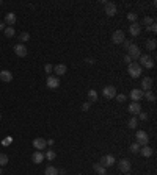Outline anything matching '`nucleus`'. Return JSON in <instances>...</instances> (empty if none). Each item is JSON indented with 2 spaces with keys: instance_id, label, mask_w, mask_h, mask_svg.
<instances>
[{
  "instance_id": "1",
  "label": "nucleus",
  "mask_w": 157,
  "mask_h": 175,
  "mask_svg": "<svg viewBox=\"0 0 157 175\" xmlns=\"http://www.w3.org/2000/svg\"><path fill=\"white\" fill-rule=\"evenodd\" d=\"M127 72H129V75H130L132 78H138V77L141 75V66H140L138 63L132 61L130 64H127Z\"/></svg>"
},
{
  "instance_id": "2",
  "label": "nucleus",
  "mask_w": 157,
  "mask_h": 175,
  "mask_svg": "<svg viewBox=\"0 0 157 175\" xmlns=\"http://www.w3.org/2000/svg\"><path fill=\"white\" fill-rule=\"evenodd\" d=\"M135 139H137V144H138V145H148V142H149V136H148V133L143 131V130H138V131L135 133Z\"/></svg>"
},
{
  "instance_id": "3",
  "label": "nucleus",
  "mask_w": 157,
  "mask_h": 175,
  "mask_svg": "<svg viewBox=\"0 0 157 175\" xmlns=\"http://www.w3.org/2000/svg\"><path fill=\"white\" fill-rule=\"evenodd\" d=\"M138 64L140 66H143V67H146V69H152L154 67V61H152V58L149 56V55H141L140 58H138Z\"/></svg>"
},
{
  "instance_id": "4",
  "label": "nucleus",
  "mask_w": 157,
  "mask_h": 175,
  "mask_svg": "<svg viewBox=\"0 0 157 175\" xmlns=\"http://www.w3.org/2000/svg\"><path fill=\"white\" fill-rule=\"evenodd\" d=\"M127 50H129V53H127V55L132 58V61H133V60H138V58L141 56V50H140V47H138V46H135V44H132Z\"/></svg>"
},
{
  "instance_id": "5",
  "label": "nucleus",
  "mask_w": 157,
  "mask_h": 175,
  "mask_svg": "<svg viewBox=\"0 0 157 175\" xmlns=\"http://www.w3.org/2000/svg\"><path fill=\"white\" fill-rule=\"evenodd\" d=\"M124 32L123 30H115L113 32V35H112V41H113V44H123L124 42Z\"/></svg>"
},
{
  "instance_id": "6",
  "label": "nucleus",
  "mask_w": 157,
  "mask_h": 175,
  "mask_svg": "<svg viewBox=\"0 0 157 175\" xmlns=\"http://www.w3.org/2000/svg\"><path fill=\"white\" fill-rule=\"evenodd\" d=\"M46 85H47L49 89H57V88L60 86V80H58V77H55V75H49L47 80H46Z\"/></svg>"
},
{
  "instance_id": "7",
  "label": "nucleus",
  "mask_w": 157,
  "mask_h": 175,
  "mask_svg": "<svg viewBox=\"0 0 157 175\" xmlns=\"http://www.w3.org/2000/svg\"><path fill=\"white\" fill-rule=\"evenodd\" d=\"M102 94H104L105 99H113V97H116V88L115 86H105L102 89Z\"/></svg>"
},
{
  "instance_id": "8",
  "label": "nucleus",
  "mask_w": 157,
  "mask_h": 175,
  "mask_svg": "<svg viewBox=\"0 0 157 175\" xmlns=\"http://www.w3.org/2000/svg\"><path fill=\"white\" fill-rule=\"evenodd\" d=\"M33 147L36 150H44L47 147V141L44 138H36V139H33Z\"/></svg>"
},
{
  "instance_id": "9",
  "label": "nucleus",
  "mask_w": 157,
  "mask_h": 175,
  "mask_svg": "<svg viewBox=\"0 0 157 175\" xmlns=\"http://www.w3.org/2000/svg\"><path fill=\"white\" fill-rule=\"evenodd\" d=\"M104 167H110V166H113L115 164V156L113 155H105V156H102L101 158V161H99Z\"/></svg>"
},
{
  "instance_id": "10",
  "label": "nucleus",
  "mask_w": 157,
  "mask_h": 175,
  "mask_svg": "<svg viewBox=\"0 0 157 175\" xmlns=\"http://www.w3.org/2000/svg\"><path fill=\"white\" fill-rule=\"evenodd\" d=\"M14 53L18 55V56H21V58H24V56H27V47L24 46V44H16L14 46Z\"/></svg>"
},
{
  "instance_id": "11",
  "label": "nucleus",
  "mask_w": 157,
  "mask_h": 175,
  "mask_svg": "<svg viewBox=\"0 0 157 175\" xmlns=\"http://www.w3.org/2000/svg\"><path fill=\"white\" fill-rule=\"evenodd\" d=\"M130 161L129 159H121L119 163H118V169L121 170V172H124V173H129V170H130Z\"/></svg>"
},
{
  "instance_id": "12",
  "label": "nucleus",
  "mask_w": 157,
  "mask_h": 175,
  "mask_svg": "<svg viewBox=\"0 0 157 175\" xmlns=\"http://www.w3.org/2000/svg\"><path fill=\"white\" fill-rule=\"evenodd\" d=\"M105 5V14L107 16H115L116 14V5L112 3V2H104Z\"/></svg>"
},
{
  "instance_id": "13",
  "label": "nucleus",
  "mask_w": 157,
  "mask_h": 175,
  "mask_svg": "<svg viewBox=\"0 0 157 175\" xmlns=\"http://www.w3.org/2000/svg\"><path fill=\"white\" fill-rule=\"evenodd\" d=\"M129 33H130V36H138V35L141 33V25L137 24V22L130 24V25H129Z\"/></svg>"
},
{
  "instance_id": "14",
  "label": "nucleus",
  "mask_w": 157,
  "mask_h": 175,
  "mask_svg": "<svg viewBox=\"0 0 157 175\" xmlns=\"http://www.w3.org/2000/svg\"><path fill=\"white\" fill-rule=\"evenodd\" d=\"M129 113L130 114H133V116H138V113H141V105L138 103V102H132L130 105H129Z\"/></svg>"
},
{
  "instance_id": "15",
  "label": "nucleus",
  "mask_w": 157,
  "mask_h": 175,
  "mask_svg": "<svg viewBox=\"0 0 157 175\" xmlns=\"http://www.w3.org/2000/svg\"><path fill=\"white\" fill-rule=\"evenodd\" d=\"M151 88H152V78L151 77H144L143 80H141V91H151Z\"/></svg>"
},
{
  "instance_id": "16",
  "label": "nucleus",
  "mask_w": 157,
  "mask_h": 175,
  "mask_svg": "<svg viewBox=\"0 0 157 175\" xmlns=\"http://www.w3.org/2000/svg\"><path fill=\"white\" fill-rule=\"evenodd\" d=\"M32 159H33L35 164H41V163L44 161V153H43L41 150H36V152L32 155Z\"/></svg>"
},
{
  "instance_id": "17",
  "label": "nucleus",
  "mask_w": 157,
  "mask_h": 175,
  "mask_svg": "<svg viewBox=\"0 0 157 175\" xmlns=\"http://www.w3.org/2000/svg\"><path fill=\"white\" fill-rule=\"evenodd\" d=\"M130 99H132L133 102L141 100V99H143V91H141V89H132V91H130Z\"/></svg>"
},
{
  "instance_id": "18",
  "label": "nucleus",
  "mask_w": 157,
  "mask_h": 175,
  "mask_svg": "<svg viewBox=\"0 0 157 175\" xmlns=\"http://www.w3.org/2000/svg\"><path fill=\"white\" fill-rule=\"evenodd\" d=\"M66 70H68V67H66V64H57L55 67H54V72H55V77L57 75H65L66 74Z\"/></svg>"
},
{
  "instance_id": "19",
  "label": "nucleus",
  "mask_w": 157,
  "mask_h": 175,
  "mask_svg": "<svg viewBox=\"0 0 157 175\" xmlns=\"http://www.w3.org/2000/svg\"><path fill=\"white\" fill-rule=\"evenodd\" d=\"M0 80L8 83V81L13 80V74H11L10 70H0Z\"/></svg>"
},
{
  "instance_id": "20",
  "label": "nucleus",
  "mask_w": 157,
  "mask_h": 175,
  "mask_svg": "<svg viewBox=\"0 0 157 175\" xmlns=\"http://www.w3.org/2000/svg\"><path fill=\"white\" fill-rule=\"evenodd\" d=\"M16 14L14 13H7L5 14V25H13V24H16Z\"/></svg>"
},
{
  "instance_id": "21",
  "label": "nucleus",
  "mask_w": 157,
  "mask_h": 175,
  "mask_svg": "<svg viewBox=\"0 0 157 175\" xmlns=\"http://www.w3.org/2000/svg\"><path fill=\"white\" fill-rule=\"evenodd\" d=\"M138 153H140V155H143L144 158H148V156H151V155L154 153V150H152L149 145H143V147L140 148V152H138Z\"/></svg>"
},
{
  "instance_id": "22",
  "label": "nucleus",
  "mask_w": 157,
  "mask_h": 175,
  "mask_svg": "<svg viewBox=\"0 0 157 175\" xmlns=\"http://www.w3.org/2000/svg\"><path fill=\"white\" fill-rule=\"evenodd\" d=\"M93 169H94V170H96L99 175H107V167H104L101 163H94Z\"/></svg>"
},
{
  "instance_id": "23",
  "label": "nucleus",
  "mask_w": 157,
  "mask_h": 175,
  "mask_svg": "<svg viewBox=\"0 0 157 175\" xmlns=\"http://www.w3.org/2000/svg\"><path fill=\"white\" fill-rule=\"evenodd\" d=\"M44 173L46 175H58V169L54 167V166H47L46 170H44Z\"/></svg>"
},
{
  "instance_id": "24",
  "label": "nucleus",
  "mask_w": 157,
  "mask_h": 175,
  "mask_svg": "<svg viewBox=\"0 0 157 175\" xmlns=\"http://www.w3.org/2000/svg\"><path fill=\"white\" fill-rule=\"evenodd\" d=\"M88 100H90V103L91 102H97V92L94 89H90L88 91Z\"/></svg>"
},
{
  "instance_id": "25",
  "label": "nucleus",
  "mask_w": 157,
  "mask_h": 175,
  "mask_svg": "<svg viewBox=\"0 0 157 175\" xmlns=\"http://www.w3.org/2000/svg\"><path fill=\"white\" fill-rule=\"evenodd\" d=\"M143 97H144L148 102H155V94H154V92H151V91L143 92Z\"/></svg>"
},
{
  "instance_id": "26",
  "label": "nucleus",
  "mask_w": 157,
  "mask_h": 175,
  "mask_svg": "<svg viewBox=\"0 0 157 175\" xmlns=\"http://www.w3.org/2000/svg\"><path fill=\"white\" fill-rule=\"evenodd\" d=\"M44 158H47L49 161H54V159L57 158V153H55V150H47V152L44 153Z\"/></svg>"
},
{
  "instance_id": "27",
  "label": "nucleus",
  "mask_w": 157,
  "mask_h": 175,
  "mask_svg": "<svg viewBox=\"0 0 157 175\" xmlns=\"http://www.w3.org/2000/svg\"><path fill=\"white\" fill-rule=\"evenodd\" d=\"M155 47H157L155 39H149V41H146V49H148V50H155Z\"/></svg>"
},
{
  "instance_id": "28",
  "label": "nucleus",
  "mask_w": 157,
  "mask_h": 175,
  "mask_svg": "<svg viewBox=\"0 0 157 175\" xmlns=\"http://www.w3.org/2000/svg\"><path fill=\"white\" fill-rule=\"evenodd\" d=\"M127 127H129V128H132V130H133V128H137V127H138V119H137L135 116H133V117H130V120H129Z\"/></svg>"
},
{
  "instance_id": "29",
  "label": "nucleus",
  "mask_w": 157,
  "mask_h": 175,
  "mask_svg": "<svg viewBox=\"0 0 157 175\" xmlns=\"http://www.w3.org/2000/svg\"><path fill=\"white\" fill-rule=\"evenodd\" d=\"M3 32H5V36H7V38H13V36H14V28H13V27H7Z\"/></svg>"
},
{
  "instance_id": "30",
  "label": "nucleus",
  "mask_w": 157,
  "mask_h": 175,
  "mask_svg": "<svg viewBox=\"0 0 157 175\" xmlns=\"http://www.w3.org/2000/svg\"><path fill=\"white\" fill-rule=\"evenodd\" d=\"M8 164V156L5 153H0V166H5Z\"/></svg>"
},
{
  "instance_id": "31",
  "label": "nucleus",
  "mask_w": 157,
  "mask_h": 175,
  "mask_svg": "<svg viewBox=\"0 0 157 175\" xmlns=\"http://www.w3.org/2000/svg\"><path fill=\"white\" fill-rule=\"evenodd\" d=\"M19 39H21V44H22V42H27V41L30 39V35H29L27 32H24V33H21V38H19Z\"/></svg>"
},
{
  "instance_id": "32",
  "label": "nucleus",
  "mask_w": 157,
  "mask_h": 175,
  "mask_svg": "<svg viewBox=\"0 0 157 175\" xmlns=\"http://www.w3.org/2000/svg\"><path fill=\"white\" fill-rule=\"evenodd\" d=\"M151 24H154V19H152V17H149V16H146V17L143 19V25H146V27H149Z\"/></svg>"
},
{
  "instance_id": "33",
  "label": "nucleus",
  "mask_w": 157,
  "mask_h": 175,
  "mask_svg": "<svg viewBox=\"0 0 157 175\" xmlns=\"http://www.w3.org/2000/svg\"><path fill=\"white\" fill-rule=\"evenodd\" d=\"M137 17H138V16H137V13H129V14H127V19H129L132 24H133V22H137Z\"/></svg>"
},
{
  "instance_id": "34",
  "label": "nucleus",
  "mask_w": 157,
  "mask_h": 175,
  "mask_svg": "<svg viewBox=\"0 0 157 175\" xmlns=\"http://www.w3.org/2000/svg\"><path fill=\"white\" fill-rule=\"evenodd\" d=\"M130 152H132V153H138V152H140V145H138L137 142H133V144L130 145Z\"/></svg>"
},
{
  "instance_id": "35",
  "label": "nucleus",
  "mask_w": 157,
  "mask_h": 175,
  "mask_svg": "<svg viewBox=\"0 0 157 175\" xmlns=\"http://www.w3.org/2000/svg\"><path fill=\"white\" fill-rule=\"evenodd\" d=\"M146 30H148V32H151V33H155V32H157V24H155V22H154V24H151L149 27H146Z\"/></svg>"
},
{
  "instance_id": "36",
  "label": "nucleus",
  "mask_w": 157,
  "mask_h": 175,
  "mask_svg": "<svg viewBox=\"0 0 157 175\" xmlns=\"http://www.w3.org/2000/svg\"><path fill=\"white\" fill-rule=\"evenodd\" d=\"M44 70H46V74H50V72L54 70V66H52V64H46V66H44Z\"/></svg>"
},
{
  "instance_id": "37",
  "label": "nucleus",
  "mask_w": 157,
  "mask_h": 175,
  "mask_svg": "<svg viewBox=\"0 0 157 175\" xmlns=\"http://www.w3.org/2000/svg\"><path fill=\"white\" fill-rule=\"evenodd\" d=\"M123 46H124V49L127 50L130 46H132V41H129V39H124V42H123Z\"/></svg>"
},
{
  "instance_id": "38",
  "label": "nucleus",
  "mask_w": 157,
  "mask_h": 175,
  "mask_svg": "<svg viewBox=\"0 0 157 175\" xmlns=\"http://www.w3.org/2000/svg\"><path fill=\"white\" fill-rule=\"evenodd\" d=\"M116 100H118V102H121V103H123V102H124V100H126V95H124V94H116Z\"/></svg>"
},
{
  "instance_id": "39",
  "label": "nucleus",
  "mask_w": 157,
  "mask_h": 175,
  "mask_svg": "<svg viewBox=\"0 0 157 175\" xmlns=\"http://www.w3.org/2000/svg\"><path fill=\"white\" fill-rule=\"evenodd\" d=\"M11 141H13V138H10V136H8V138H5V139H3V142H2V144H3V145H8V144H11Z\"/></svg>"
},
{
  "instance_id": "40",
  "label": "nucleus",
  "mask_w": 157,
  "mask_h": 175,
  "mask_svg": "<svg viewBox=\"0 0 157 175\" xmlns=\"http://www.w3.org/2000/svg\"><path fill=\"white\" fill-rule=\"evenodd\" d=\"M138 117H140L141 120H146V119H148V114H146V113H138Z\"/></svg>"
},
{
  "instance_id": "41",
  "label": "nucleus",
  "mask_w": 157,
  "mask_h": 175,
  "mask_svg": "<svg viewBox=\"0 0 157 175\" xmlns=\"http://www.w3.org/2000/svg\"><path fill=\"white\" fill-rule=\"evenodd\" d=\"M82 109H83V111H88V109H90V102L83 103V105H82Z\"/></svg>"
},
{
  "instance_id": "42",
  "label": "nucleus",
  "mask_w": 157,
  "mask_h": 175,
  "mask_svg": "<svg viewBox=\"0 0 157 175\" xmlns=\"http://www.w3.org/2000/svg\"><path fill=\"white\" fill-rule=\"evenodd\" d=\"M124 63H127V64H130V63H132V58H130L129 55H126V56H124Z\"/></svg>"
},
{
  "instance_id": "43",
  "label": "nucleus",
  "mask_w": 157,
  "mask_h": 175,
  "mask_svg": "<svg viewBox=\"0 0 157 175\" xmlns=\"http://www.w3.org/2000/svg\"><path fill=\"white\" fill-rule=\"evenodd\" d=\"M7 28V25H5V22H0V30H5Z\"/></svg>"
},
{
  "instance_id": "44",
  "label": "nucleus",
  "mask_w": 157,
  "mask_h": 175,
  "mask_svg": "<svg viewBox=\"0 0 157 175\" xmlns=\"http://www.w3.org/2000/svg\"><path fill=\"white\" fill-rule=\"evenodd\" d=\"M0 175H2V169H0Z\"/></svg>"
},
{
  "instance_id": "45",
  "label": "nucleus",
  "mask_w": 157,
  "mask_h": 175,
  "mask_svg": "<svg viewBox=\"0 0 157 175\" xmlns=\"http://www.w3.org/2000/svg\"><path fill=\"white\" fill-rule=\"evenodd\" d=\"M0 119H2V114H0Z\"/></svg>"
},
{
  "instance_id": "46",
  "label": "nucleus",
  "mask_w": 157,
  "mask_h": 175,
  "mask_svg": "<svg viewBox=\"0 0 157 175\" xmlns=\"http://www.w3.org/2000/svg\"><path fill=\"white\" fill-rule=\"evenodd\" d=\"M77 175H82V173H77Z\"/></svg>"
},
{
  "instance_id": "47",
  "label": "nucleus",
  "mask_w": 157,
  "mask_h": 175,
  "mask_svg": "<svg viewBox=\"0 0 157 175\" xmlns=\"http://www.w3.org/2000/svg\"><path fill=\"white\" fill-rule=\"evenodd\" d=\"M127 175H130V173H127Z\"/></svg>"
}]
</instances>
